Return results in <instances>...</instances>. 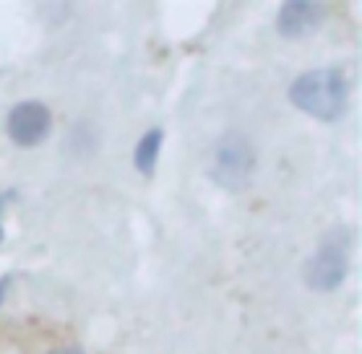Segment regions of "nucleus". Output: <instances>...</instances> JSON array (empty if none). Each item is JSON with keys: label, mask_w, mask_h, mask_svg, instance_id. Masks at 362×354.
<instances>
[{"label": "nucleus", "mask_w": 362, "mask_h": 354, "mask_svg": "<svg viewBox=\"0 0 362 354\" xmlns=\"http://www.w3.org/2000/svg\"><path fill=\"white\" fill-rule=\"evenodd\" d=\"M255 146L245 133H227L216 141L211 157V177L227 190H243L255 175Z\"/></svg>", "instance_id": "nucleus-2"}, {"label": "nucleus", "mask_w": 362, "mask_h": 354, "mask_svg": "<svg viewBox=\"0 0 362 354\" xmlns=\"http://www.w3.org/2000/svg\"><path fill=\"white\" fill-rule=\"evenodd\" d=\"M326 18V6L313 3V0H289L276 13V29L281 37L297 40L313 34Z\"/></svg>", "instance_id": "nucleus-5"}, {"label": "nucleus", "mask_w": 362, "mask_h": 354, "mask_svg": "<svg viewBox=\"0 0 362 354\" xmlns=\"http://www.w3.org/2000/svg\"><path fill=\"white\" fill-rule=\"evenodd\" d=\"M162 138H165V133L154 128V131H148L141 136V141L136 143V151H133V165L139 170L141 175H151L154 172V167H157V159H159V148H162Z\"/></svg>", "instance_id": "nucleus-6"}, {"label": "nucleus", "mask_w": 362, "mask_h": 354, "mask_svg": "<svg viewBox=\"0 0 362 354\" xmlns=\"http://www.w3.org/2000/svg\"><path fill=\"white\" fill-rule=\"evenodd\" d=\"M346 247H349V235L344 230H334L321 240V245L305 269V281L313 292H334L344 284L349 269Z\"/></svg>", "instance_id": "nucleus-3"}, {"label": "nucleus", "mask_w": 362, "mask_h": 354, "mask_svg": "<svg viewBox=\"0 0 362 354\" xmlns=\"http://www.w3.org/2000/svg\"><path fill=\"white\" fill-rule=\"evenodd\" d=\"M8 276L6 279H0V302H3V297H6V287H8Z\"/></svg>", "instance_id": "nucleus-7"}, {"label": "nucleus", "mask_w": 362, "mask_h": 354, "mask_svg": "<svg viewBox=\"0 0 362 354\" xmlns=\"http://www.w3.org/2000/svg\"><path fill=\"white\" fill-rule=\"evenodd\" d=\"M52 115H49L47 105H42L37 99H26L18 102L16 107L8 112V136L18 146H37L40 141L49 133Z\"/></svg>", "instance_id": "nucleus-4"}, {"label": "nucleus", "mask_w": 362, "mask_h": 354, "mask_svg": "<svg viewBox=\"0 0 362 354\" xmlns=\"http://www.w3.org/2000/svg\"><path fill=\"white\" fill-rule=\"evenodd\" d=\"M289 99L305 115L315 117L321 123H337L344 117L349 102V83L344 71L339 68H315L297 76L289 86Z\"/></svg>", "instance_id": "nucleus-1"}, {"label": "nucleus", "mask_w": 362, "mask_h": 354, "mask_svg": "<svg viewBox=\"0 0 362 354\" xmlns=\"http://www.w3.org/2000/svg\"><path fill=\"white\" fill-rule=\"evenodd\" d=\"M0 240H3V230H0Z\"/></svg>", "instance_id": "nucleus-8"}]
</instances>
